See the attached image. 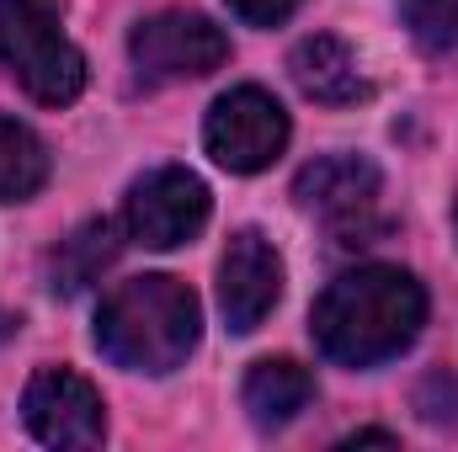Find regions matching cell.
<instances>
[{
	"instance_id": "17",
	"label": "cell",
	"mask_w": 458,
	"mask_h": 452,
	"mask_svg": "<svg viewBox=\"0 0 458 452\" xmlns=\"http://www.w3.org/2000/svg\"><path fill=\"white\" fill-rule=\"evenodd\" d=\"M342 448H394V437L389 431H357V437H346Z\"/></svg>"
},
{
	"instance_id": "5",
	"label": "cell",
	"mask_w": 458,
	"mask_h": 452,
	"mask_svg": "<svg viewBox=\"0 0 458 452\" xmlns=\"http://www.w3.org/2000/svg\"><path fill=\"white\" fill-rule=\"evenodd\" d=\"M128 54H133L139 80L165 86V80L214 75L229 59V38L208 16H198V11H160V16H149V21L133 27Z\"/></svg>"
},
{
	"instance_id": "8",
	"label": "cell",
	"mask_w": 458,
	"mask_h": 452,
	"mask_svg": "<svg viewBox=\"0 0 458 452\" xmlns=\"http://www.w3.org/2000/svg\"><path fill=\"white\" fill-rule=\"evenodd\" d=\"M277 298H283V261L267 245V234H256V229L229 234V250H225V261H219V309H225V325L234 336H250L272 314Z\"/></svg>"
},
{
	"instance_id": "12",
	"label": "cell",
	"mask_w": 458,
	"mask_h": 452,
	"mask_svg": "<svg viewBox=\"0 0 458 452\" xmlns=\"http://www.w3.org/2000/svg\"><path fill=\"white\" fill-rule=\"evenodd\" d=\"M117 255V229L107 219H86V224L75 229L59 250H54V266H48V277H54V293H86L107 266H113Z\"/></svg>"
},
{
	"instance_id": "1",
	"label": "cell",
	"mask_w": 458,
	"mask_h": 452,
	"mask_svg": "<svg viewBox=\"0 0 458 452\" xmlns=\"http://www.w3.org/2000/svg\"><path fill=\"white\" fill-rule=\"evenodd\" d=\"M427 325V293L400 266L342 272L310 314L315 346L342 367H378L400 356Z\"/></svg>"
},
{
	"instance_id": "7",
	"label": "cell",
	"mask_w": 458,
	"mask_h": 452,
	"mask_svg": "<svg viewBox=\"0 0 458 452\" xmlns=\"http://www.w3.org/2000/svg\"><path fill=\"white\" fill-rule=\"evenodd\" d=\"M21 415L27 431L48 448H97L107 437L102 394L70 367H43L21 394Z\"/></svg>"
},
{
	"instance_id": "16",
	"label": "cell",
	"mask_w": 458,
	"mask_h": 452,
	"mask_svg": "<svg viewBox=\"0 0 458 452\" xmlns=\"http://www.w3.org/2000/svg\"><path fill=\"white\" fill-rule=\"evenodd\" d=\"M299 5H304V0H229V11H234L240 21H250V27H277V21H288Z\"/></svg>"
},
{
	"instance_id": "13",
	"label": "cell",
	"mask_w": 458,
	"mask_h": 452,
	"mask_svg": "<svg viewBox=\"0 0 458 452\" xmlns=\"http://www.w3.org/2000/svg\"><path fill=\"white\" fill-rule=\"evenodd\" d=\"M48 181V149L43 138L0 113V203H27Z\"/></svg>"
},
{
	"instance_id": "10",
	"label": "cell",
	"mask_w": 458,
	"mask_h": 452,
	"mask_svg": "<svg viewBox=\"0 0 458 452\" xmlns=\"http://www.w3.org/2000/svg\"><path fill=\"white\" fill-rule=\"evenodd\" d=\"M288 75H293V86H299L310 102H320V107H352V102L368 96V80H362L352 48H346L342 38H331V32L304 38V43L293 48V59H288Z\"/></svg>"
},
{
	"instance_id": "4",
	"label": "cell",
	"mask_w": 458,
	"mask_h": 452,
	"mask_svg": "<svg viewBox=\"0 0 458 452\" xmlns=\"http://www.w3.org/2000/svg\"><path fill=\"white\" fill-rule=\"evenodd\" d=\"M203 144H208V155H214L225 171H234V176L267 171V165L288 149V113L277 107L272 91H261V86H234V91H225V96L208 107Z\"/></svg>"
},
{
	"instance_id": "3",
	"label": "cell",
	"mask_w": 458,
	"mask_h": 452,
	"mask_svg": "<svg viewBox=\"0 0 458 452\" xmlns=\"http://www.w3.org/2000/svg\"><path fill=\"white\" fill-rule=\"evenodd\" d=\"M0 59L43 107H70L86 91V59L64 38V0H0Z\"/></svg>"
},
{
	"instance_id": "2",
	"label": "cell",
	"mask_w": 458,
	"mask_h": 452,
	"mask_svg": "<svg viewBox=\"0 0 458 452\" xmlns=\"http://www.w3.org/2000/svg\"><path fill=\"white\" fill-rule=\"evenodd\" d=\"M203 336L198 293L182 277H128L97 309V346L128 372H176Z\"/></svg>"
},
{
	"instance_id": "14",
	"label": "cell",
	"mask_w": 458,
	"mask_h": 452,
	"mask_svg": "<svg viewBox=\"0 0 458 452\" xmlns=\"http://www.w3.org/2000/svg\"><path fill=\"white\" fill-rule=\"evenodd\" d=\"M421 54H443L458 43V0H394Z\"/></svg>"
},
{
	"instance_id": "9",
	"label": "cell",
	"mask_w": 458,
	"mask_h": 452,
	"mask_svg": "<svg viewBox=\"0 0 458 452\" xmlns=\"http://www.w3.org/2000/svg\"><path fill=\"white\" fill-rule=\"evenodd\" d=\"M293 197L304 208L326 213V219H357L378 197V165L362 160V155H326V160H315V165L299 171Z\"/></svg>"
},
{
	"instance_id": "15",
	"label": "cell",
	"mask_w": 458,
	"mask_h": 452,
	"mask_svg": "<svg viewBox=\"0 0 458 452\" xmlns=\"http://www.w3.org/2000/svg\"><path fill=\"white\" fill-rule=\"evenodd\" d=\"M416 415L427 426H458V378L454 372H432L416 389Z\"/></svg>"
},
{
	"instance_id": "11",
	"label": "cell",
	"mask_w": 458,
	"mask_h": 452,
	"mask_svg": "<svg viewBox=\"0 0 458 452\" xmlns=\"http://www.w3.org/2000/svg\"><path fill=\"white\" fill-rule=\"evenodd\" d=\"M245 410L256 426H288L310 399H315V378L310 367L288 362V356H267L245 372V389H240Z\"/></svg>"
},
{
	"instance_id": "6",
	"label": "cell",
	"mask_w": 458,
	"mask_h": 452,
	"mask_svg": "<svg viewBox=\"0 0 458 452\" xmlns=\"http://www.w3.org/2000/svg\"><path fill=\"white\" fill-rule=\"evenodd\" d=\"M123 224L144 250H176L208 224V187L182 165H160L133 181Z\"/></svg>"
},
{
	"instance_id": "18",
	"label": "cell",
	"mask_w": 458,
	"mask_h": 452,
	"mask_svg": "<svg viewBox=\"0 0 458 452\" xmlns=\"http://www.w3.org/2000/svg\"><path fill=\"white\" fill-rule=\"evenodd\" d=\"M454 229H458V213H454Z\"/></svg>"
}]
</instances>
